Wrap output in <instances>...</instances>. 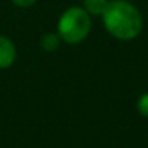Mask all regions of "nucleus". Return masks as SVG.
Masks as SVG:
<instances>
[{
  "mask_svg": "<svg viewBox=\"0 0 148 148\" xmlns=\"http://www.w3.org/2000/svg\"><path fill=\"white\" fill-rule=\"evenodd\" d=\"M137 110L142 116L148 118V92H143L137 100Z\"/></svg>",
  "mask_w": 148,
  "mask_h": 148,
  "instance_id": "obj_6",
  "label": "nucleus"
},
{
  "mask_svg": "<svg viewBox=\"0 0 148 148\" xmlns=\"http://www.w3.org/2000/svg\"><path fill=\"white\" fill-rule=\"evenodd\" d=\"M105 30L118 40H134L142 34L143 18L137 7L127 0H112L102 13Z\"/></svg>",
  "mask_w": 148,
  "mask_h": 148,
  "instance_id": "obj_1",
  "label": "nucleus"
},
{
  "mask_svg": "<svg viewBox=\"0 0 148 148\" xmlns=\"http://www.w3.org/2000/svg\"><path fill=\"white\" fill-rule=\"evenodd\" d=\"M107 3H108V0H84L83 8L89 13V16H102Z\"/></svg>",
  "mask_w": 148,
  "mask_h": 148,
  "instance_id": "obj_5",
  "label": "nucleus"
},
{
  "mask_svg": "<svg viewBox=\"0 0 148 148\" xmlns=\"http://www.w3.org/2000/svg\"><path fill=\"white\" fill-rule=\"evenodd\" d=\"M16 46L8 37L0 35V70L10 69L16 61Z\"/></svg>",
  "mask_w": 148,
  "mask_h": 148,
  "instance_id": "obj_3",
  "label": "nucleus"
},
{
  "mask_svg": "<svg viewBox=\"0 0 148 148\" xmlns=\"http://www.w3.org/2000/svg\"><path fill=\"white\" fill-rule=\"evenodd\" d=\"M92 21L83 7H70L58 21V35L67 45H78L91 32Z\"/></svg>",
  "mask_w": 148,
  "mask_h": 148,
  "instance_id": "obj_2",
  "label": "nucleus"
},
{
  "mask_svg": "<svg viewBox=\"0 0 148 148\" xmlns=\"http://www.w3.org/2000/svg\"><path fill=\"white\" fill-rule=\"evenodd\" d=\"M61 43L62 40L59 38L58 32H48V34H43L42 38H40V48L48 53H53L61 46Z\"/></svg>",
  "mask_w": 148,
  "mask_h": 148,
  "instance_id": "obj_4",
  "label": "nucleus"
},
{
  "mask_svg": "<svg viewBox=\"0 0 148 148\" xmlns=\"http://www.w3.org/2000/svg\"><path fill=\"white\" fill-rule=\"evenodd\" d=\"M11 2H13V5H16L18 8H29L35 3L37 0H11Z\"/></svg>",
  "mask_w": 148,
  "mask_h": 148,
  "instance_id": "obj_7",
  "label": "nucleus"
}]
</instances>
